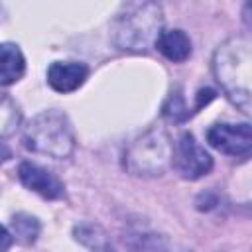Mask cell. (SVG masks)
<instances>
[{"instance_id": "5", "label": "cell", "mask_w": 252, "mask_h": 252, "mask_svg": "<svg viewBox=\"0 0 252 252\" xmlns=\"http://www.w3.org/2000/svg\"><path fill=\"white\" fill-rule=\"evenodd\" d=\"M171 165L183 179H199L213 169V158L205 152V148L195 140L193 134L185 132L179 136L173 146V161Z\"/></svg>"}, {"instance_id": "3", "label": "cell", "mask_w": 252, "mask_h": 252, "mask_svg": "<svg viewBox=\"0 0 252 252\" xmlns=\"http://www.w3.org/2000/svg\"><path fill=\"white\" fill-rule=\"evenodd\" d=\"M24 146L55 159L69 158L75 150V134L69 118L59 110H43L24 128Z\"/></svg>"}, {"instance_id": "1", "label": "cell", "mask_w": 252, "mask_h": 252, "mask_svg": "<svg viewBox=\"0 0 252 252\" xmlns=\"http://www.w3.org/2000/svg\"><path fill=\"white\" fill-rule=\"evenodd\" d=\"M213 73L232 104L244 114L252 108V43L248 37L234 35L222 41L213 55Z\"/></svg>"}, {"instance_id": "10", "label": "cell", "mask_w": 252, "mask_h": 252, "mask_svg": "<svg viewBox=\"0 0 252 252\" xmlns=\"http://www.w3.org/2000/svg\"><path fill=\"white\" fill-rule=\"evenodd\" d=\"M26 59L16 43H0V85L8 87L22 79Z\"/></svg>"}, {"instance_id": "14", "label": "cell", "mask_w": 252, "mask_h": 252, "mask_svg": "<svg viewBox=\"0 0 252 252\" xmlns=\"http://www.w3.org/2000/svg\"><path fill=\"white\" fill-rule=\"evenodd\" d=\"M213 98H215V91H213V89H201V91L197 93V102H195V108H193V110L203 108V106L209 104Z\"/></svg>"}, {"instance_id": "2", "label": "cell", "mask_w": 252, "mask_h": 252, "mask_svg": "<svg viewBox=\"0 0 252 252\" xmlns=\"http://www.w3.org/2000/svg\"><path fill=\"white\" fill-rule=\"evenodd\" d=\"M161 6L156 2L124 4L112 22V43L122 51L144 53L161 33Z\"/></svg>"}, {"instance_id": "12", "label": "cell", "mask_w": 252, "mask_h": 252, "mask_svg": "<svg viewBox=\"0 0 252 252\" xmlns=\"http://www.w3.org/2000/svg\"><path fill=\"white\" fill-rule=\"evenodd\" d=\"M12 226H14V232L18 236V240L30 244L37 238V232H39V222L30 217V215H16L14 220H12Z\"/></svg>"}, {"instance_id": "13", "label": "cell", "mask_w": 252, "mask_h": 252, "mask_svg": "<svg viewBox=\"0 0 252 252\" xmlns=\"http://www.w3.org/2000/svg\"><path fill=\"white\" fill-rule=\"evenodd\" d=\"M163 114L173 122H183V120H187L191 116V112H189V108L185 104V98H183V94L179 91H175V93H171L167 96V100L163 104Z\"/></svg>"}, {"instance_id": "8", "label": "cell", "mask_w": 252, "mask_h": 252, "mask_svg": "<svg viewBox=\"0 0 252 252\" xmlns=\"http://www.w3.org/2000/svg\"><path fill=\"white\" fill-rule=\"evenodd\" d=\"M87 75H89V69L83 63L55 61L47 69V83L57 93H73L85 83Z\"/></svg>"}, {"instance_id": "9", "label": "cell", "mask_w": 252, "mask_h": 252, "mask_svg": "<svg viewBox=\"0 0 252 252\" xmlns=\"http://www.w3.org/2000/svg\"><path fill=\"white\" fill-rule=\"evenodd\" d=\"M154 45L165 59L173 63H181L191 55V39L183 30H163Z\"/></svg>"}, {"instance_id": "4", "label": "cell", "mask_w": 252, "mask_h": 252, "mask_svg": "<svg viewBox=\"0 0 252 252\" xmlns=\"http://www.w3.org/2000/svg\"><path fill=\"white\" fill-rule=\"evenodd\" d=\"M173 161V144L163 128H152L136 138L124 154V167L138 177H158Z\"/></svg>"}, {"instance_id": "16", "label": "cell", "mask_w": 252, "mask_h": 252, "mask_svg": "<svg viewBox=\"0 0 252 252\" xmlns=\"http://www.w3.org/2000/svg\"><path fill=\"white\" fill-rule=\"evenodd\" d=\"M12 158V150L0 140V163H4V161H8Z\"/></svg>"}, {"instance_id": "15", "label": "cell", "mask_w": 252, "mask_h": 252, "mask_svg": "<svg viewBox=\"0 0 252 252\" xmlns=\"http://www.w3.org/2000/svg\"><path fill=\"white\" fill-rule=\"evenodd\" d=\"M10 244H12V234L0 224V252H6L10 248Z\"/></svg>"}, {"instance_id": "7", "label": "cell", "mask_w": 252, "mask_h": 252, "mask_svg": "<svg viewBox=\"0 0 252 252\" xmlns=\"http://www.w3.org/2000/svg\"><path fill=\"white\" fill-rule=\"evenodd\" d=\"M18 175H20V181L33 193L41 195L43 199H59L63 195V183L47 169L35 165V163H30V161H24L18 169Z\"/></svg>"}, {"instance_id": "11", "label": "cell", "mask_w": 252, "mask_h": 252, "mask_svg": "<svg viewBox=\"0 0 252 252\" xmlns=\"http://www.w3.org/2000/svg\"><path fill=\"white\" fill-rule=\"evenodd\" d=\"M20 124V110L12 98L0 94V138L12 136Z\"/></svg>"}, {"instance_id": "6", "label": "cell", "mask_w": 252, "mask_h": 252, "mask_svg": "<svg viewBox=\"0 0 252 252\" xmlns=\"http://www.w3.org/2000/svg\"><path fill=\"white\" fill-rule=\"evenodd\" d=\"M207 142L215 150H219L226 156L246 159L250 156V150H252V130H250L248 122H242V124H228V122L215 124L207 132Z\"/></svg>"}]
</instances>
